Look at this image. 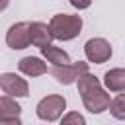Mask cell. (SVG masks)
<instances>
[{"mask_svg":"<svg viewBox=\"0 0 125 125\" xmlns=\"http://www.w3.org/2000/svg\"><path fill=\"white\" fill-rule=\"evenodd\" d=\"M18 68H20V72H23L25 76H31V78L41 76V74L47 72V64L39 57H23L18 62Z\"/></svg>","mask_w":125,"mask_h":125,"instance_id":"obj_10","label":"cell"},{"mask_svg":"<svg viewBox=\"0 0 125 125\" xmlns=\"http://www.w3.org/2000/svg\"><path fill=\"white\" fill-rule=\"evenodd\" d=\"M64 109H66V100H64L62 96H59V94L45 96V98L37 104V107H35L37 117L43 119V121H57V119L62 115Z\"/></svg>","mask_w":125,"mask_h":125,"instance_id":"obj_3","label":"cell"},{"mask_svg":"<svg viewBox=\"0 0 125 125\" xmlns=\"http://www.w3.org/2000/svg\"><path fill=\"white\" fill-rule=\"evenodd\" d=\"M76 84H78V94L82 98V104L90 113H102L109 107V102H111L109 94L102 88L100 80L94 74L90 72L82 74L76 80Z\"/></svg>","mask_w":125,"mask_h":125,"instance_id":"obj_1","label":"cell"},{"mask_svg":"<svg viewBox=\"0 0 125 125\" xmlns=\"http://www.w3.org/2000/svg\"><path fill=\"white\" fill-rule=\"evenodd\" d=\"M84 53H86V59L90 62L102 64L105 61H109V57H111V45L104 37H92V39H88L84 43Z\"/></svg>","mask_w":125,"mask_h":125,"instance_id":"obj_5","label":"cell"},{"mask_svg":"<svg viewBox=\"0 0 125 125\" xmlns=\"http://www.w3.org/2000/svg\"><path fill=\"white\" fill-rule=\"evenodd\" d=\"M53 39H55V35H53L51 27H49L47 23H43V21H33V23H29V41H31L33 47H39V49H41V47L49 45Z\"/></svg>","mask_w":125,"mask_h":125,"instance_id":"obj_9","label":"cell"},{"mask_svg":"<svg viewBox=\"0 0 125 125\" xmlns=\"http://www.w3.org/2000/svg\"><path fill=\"white\" fill-rule=\"evenodd\" d=\"M0 88L4 90V94L14 96V98H25L29 94V84L25 82V78L18 76L16 72L0 74Z\"/></svg>","mask_w":125,"mask_h":125,"instance_id":"obj_7","label":"cell"},{"mask_svg":"<svg viewBox=\"0 0 125 125\" xmlns=\"http://www.w3.org/2000/svg\"><path fill=\"white\" fill-rule=\"evenodd\" d=\"M86 72H88V62H84V61L66 62V64H53V68H51V74L57 78V82H61L64 86L76 82Z\"/></svg>","mask_w":125,"mask_h":125,"instance_id":"obj_4","label":"cell"},{"mask_svg":"<svg viewBox=\"0 0 125 125\" xmlns=\"http://www.w3.org/2000/svg\"><path fill=\"white\" fill-rule=\"evenodd\" d=\"M6 45L14 51H21L25 47L31 45L29 41V23L27 21H18L14 25H10L8 33H6Z\"/></svg>","mask_w":125,"mask_h":125,"instance_id":"obj_6","label":"cell"},{"mask_svg":"<svg viewBox=\"0 0 125 125\" xmlns=\"http://www.w3.org/2000/svg\"><path fill=\"white\" fill-rule=\"evenodd\" d=\"M41 55L49 61V62H53V64H66V62H70V57H68V53L66 51H62L61 47H55V45H45V47H41Z\"/></svg>","mask_w":125,"mask_h":125,"instance_id":"obj_12","label":"cell"},{"mask_svg":"<svg viewBox=\"0 0 125 125\" xmlns=\"http://www.w3.org/2000/svg\"><path fill=\"white\" fill-rule=\"evenodd\" d=\"M8 4H10V0H0V12H4L8 8Z\"/></svg>","mask_w":125,"mask_h":125,"instance_id":"obj_16","label":"cell"},{"mask_svg":"<svg viewBox=\"0 0 125 125\" xmlns=\"http://www.w3.org/2000/svg\"><path fill=\"white\" fill-rule=\"evenodd\" d=\"M104 84L109 92H123L125 90V68H111L104 74Z\"/></svg>","mask_w":125,"mask_h":125,"instance_id":"obj_11","label":"cell"},{"mask_svg":"<svg viewBox=\"0 0 125 125\" xmlns=\"http://www.w3.org/2000/svg\"><path fill=\"white\" fill-rule=\"evenodd\" d=\"M70 4L74 8H78V10H86V8H90L92 0H70Z\"/></svg>","mask_w":125,"mask_h":125,"instance_id":"obj_15","label":"cell"},{"mask_svg":"<svg viewBox=\"0 0 125 125\" xmlns=\"http://www.w3.org/2000/svg\"><path fill=\"white\" fill-rule=\"evenodd\" d=\"M21 123V107L14 96H0V125Z\"/></svg>","mask_w":125,"mask_h":125,"instance_id":"obj_8","label":"cell"},{"mask_svg":"<svg viewBox=\"0 0 125 125\" xmlns=\"http://www.w3.org/2000/svg\"><path fill=\"white\" fill-rule=\"evenodd\" d=\"M111 115L115 119H125V94H117L111 102H109V107Z\"/></svg>","mask_w":125,"mask_h":125,"instance_id":"obj_13","label":"cell"},{"mask_svg":"<svg viewBox=\"0 0 125 125\" xmlns=\"http://www.w3.org/2000/svg\"><path fill=\"white\" fill-rule=\"evenodd\" d=\"M49 27H51L55 39L70 41V39H74V37L80 35L82 18L80 16H74V14H57V16L51 18Z\"/></svg>","mask_w":125,"mask_h":125,"instance_id":"obj_2","label":"cell"},{"mask_svg":"<svg viewBox=\"0 0 125 125\" xmlns=\"http://www.w3.org/2000/svg\"><path fill=\"white\" fill-rule=\"evenodd\" d=\"M70 123H80V125H84L86 121H84V117L80 115V113H76V111H70V113H66L64 117H62V125H70Z\"/></svg>","mask_w":125,"mask_h":125,"instance_id":"obj_14","label":"cell"}]
</instances>
